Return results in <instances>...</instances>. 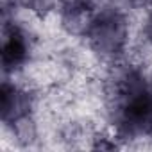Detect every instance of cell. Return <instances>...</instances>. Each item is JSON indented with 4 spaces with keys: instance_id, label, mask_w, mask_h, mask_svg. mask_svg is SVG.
<instances>
[{
    "instance_id": "cell-7",
    "label": "cell",
    "mask_w": 152,
    "mask_h": 152,
    "mask_svg": "<svg viewBox=\"0 0 152 152\" xmlns=\"http://www.w3.org/2000/svg\"><path fill=\"white\" fill-rule=\"evenodd\" d=\"M143 36H145V39L152 45V6H150V9L147 11L145 22H143Z\"/></svg>"
},
{
    "instance_id": "cell-3",
    "label": "cell",
    "mask_w": 152,
    "mask_h": 152,
    "mask_svg": "<svg viewBox=\"0 0 152 152\" xmlns=\"http://www.w3.org/2000/svg\"><path fill=\"white\" fill-rule=\"evenodd\" d=\"M34 107L36 97L29 88L4 79L0 88V118L6 127L15 131L16 127L32 122Z\"/></svg>"
},
{
    "instance_id": "cell-1",
    "label": "cell",
    "mask_w": 152,
    "mask_h": 152,
    "mask_svg": "<svg viewBox=\"0 0 152 152\" xmlns=\"http://www.w3.org/2000/svg\"><path fill=\"white\" fill-rule=\"evenodd\" d=\"M109 115L116 140L152 138V88L141 68L125 64L115 72Z\"/></svg>"
},
{
    "instance_id": "cell-9",
    "label": "cell",
    "mask_w": 152,
    "mask_h": 152,
    "mask_svg": "<svg viewBox=\"0 0 152 152\" xmlns=\"http://www.w3.org/2000/svg\"><path fill=\"white\" fill-rule=\"evenodd\" d=\"M148 83H150V88H152V73H150V79H148Z\"/></svg>"
},
{
    "instance_id": "cell-4",
    "label": "cell",
    "mask_w": 152,
    "mask_h": 152,
    "mask_svg": "<svg viewBox=\"0 0 152 152\" xmlns=\"http://www.w3.org/2000/svg\"><path fill=\"white\" fill-rule=\"evenodd\" d=\"M32 54V39L23 25L18 22H9L4 18L2 31V48H0V64L6 75L22 70Z\"/></svg>"
},
{
    "instance_id": "cell-6",
    "label": "cell",
    "mask_w": 152,
    "mask_h": 152,
    "mask_svg": "<svg viewBox=\"0 0 152 152\" xmlns=\"http://www.w3.org/2000/svg\"><path fill=\"white\" fill-rule=\"evenodd\" d=\"M72 2H75L77 6H81L83 9L90 11V13H97L100 7H102V2L104 0H72Z\"/></svg>"
},
{
    "instance_id": "cell-5",
    "label": "cell",
    "mask_w": 152,
    "mask_h": 152,
    "mask_svg": "<svg viewBox=\"0 0 152 152\" xmlns=\"http://www.w3.org/2000/svg\"><path fill=\"white\" fill-rule=\"evenodd\" d=\"M13 6H20L38 16H47L48 13L59 9L61 0H13Z\"/></svg>"
},
{
    "instance_id": "cell-8",
    "label": "cell",
    "mask_w": 152,
    "mask_h": 152,
    "mask_svg": "<svg viewBox=\"0 0 152 152\" xmlns=\"http://www.w3.org/2000/svg\"><path fill=\"white\" fill-rule=\"evenodd\" d=\"M127 4H131V6H145V4H148L150 0H125Z\"/></svg>"
},
{
    "instance_id": "cell-2",
    "label": "cell",
    "mask_w": 152,
    "mask_h": 152,
    "mask_svg": "<svg viewBox=\"0 0 152 152\" xmlns=\"http://www.w3.org/2000/svg\"><path fill=\"white\" fill-rule=\"evenodd\" d=\"M83 38L97 57L116 63L124 57L129 45V20L116 7H100L91 16Z\"/></svg>"
}]
</instances>
